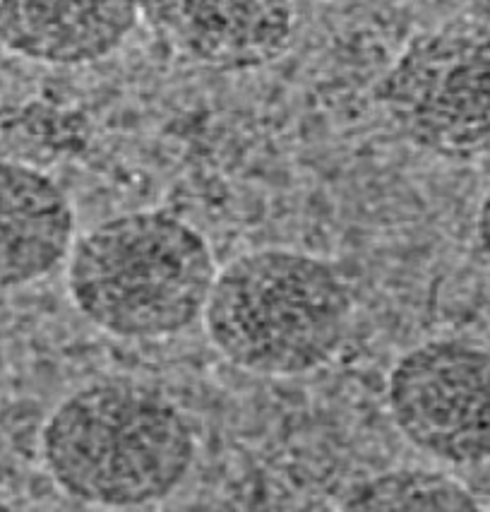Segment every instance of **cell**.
I'll return each instance as SVG.
<instances>
[{
  "label": "cell",
  "instance_id": "cell-1",
  "mask_svg": "<svg viewBox=\"0 0 490 512\" xmlns=\"http://www.w3.org/2000/svg\"><path fill=\"white\" fill-rule=\"evenodd\" d=\"M41 455L70 498L140 508L183 484L195 438L169 397L140 383L106 380L58 404L41 431Z\"/></svg>",
  "mask_w": 490,
  "mask_h": 512
},
{
  "label": "cell",
  "instance_id": "cell-2",
  "mask_svg": "<svg viewBox=\"0 0 490 512\" xmlns=\"http://www.w3.org/2000/svg\"><path fill=\"white\" fill-rule=\"evenodd\" d=\"M217 265L200 231L176 214L130 212L73 243L70 299L99 330L121 339L181 335L205 313Z\"/></svg>",
  "mask_w": 490,
  "mask_h": 512
},
{
  "label": "cell",
  "instance_id": "cell-3",
  "mask_svg": "<svg viewBox=\"0 0 490 512\" xmlns=\"http://www.w3.org/2000/svg\"><path fill=\"white\" fill-rule=\"evenodd\" d=\"M214 349L255 375L294 378L330 363L351 325V294L337 267L267 248L231 260L205 306Z\"/></svg>",
  "mask_w": 490,
  "mask_h": 512
},
{
  "label": "cell",
  "instance_id": "cell-4",
  "mask_svg": "<svg viewBox=\"0 0 490 512\" xmlns=\"http://www.w3.org/2000/svg\"><path fill=\"white\" fill-rule=\"evenodd\" d=\"M375 97L418 150L445 159L490 154V25L457 22L418 34Z\"/></svg>",
  "mask_w": 490,
  "mask_h": 512
},
{
  "label": "cell",
  "instance_id": "cell-5",
  "mask_svg": "<svg viewBox=\"0 0 490 512\" xmlns=\"http://www.w3.org/2000/svg\"><path fill=\"white\" fill-rule=\"evenodd\" d=\"M387 404L404 438L450 464L490 462V347L433 339L394 363Z\"/></svg>",
  "mask_w": 490,
  "mask_h": 512
},
{
  "label": "cell",
  "instance_id": "cell-6",
  "mask_svg": "<svg viewBox=\"0 0 490 512\" xmlns=\"http://www.w3.org/2000/svg\"><path fill=\"white\" fill-rule=\"evenodd\" d=\"M149 20L178 56L221 73L265 68L294 44L298 0H149Z\"/></svg>",
  "mask_w": 490,
  "mask_h": 512
},
{
  "label": "cell",
  "instance_id": "cell-7",
  "mask_svg": "<svg viewBox=\"0 0 490 512\" xmlns=\"http://www.w3.org/2000/svg\"><path fill=\"white\" fill-rule=\"evenodd\" d=\"M142 0H0V44L46 65H87L121 49Z\"/></svg>",
  "mask_w": 490,
  "mask_h": 512
},
{
  "label": "cell",
  "instance_id": "cell-8",
  "mask_svg": "<svg viewBox=\"0 0 490 512\" xmlns=\"http://www.w3.org/2000/svg\"><path fill=\"white\" fill-rule=\"evenodd\" d=\"M75 210L39 169L0 159V289H17L56 270L73 250Z\"/></svg>",
  "mask_w": 490,
  "mask_h": 512
},
{
  "label": "cell",
  "instance_id": "cell-9",
  "mask_svg": "<svg viewBox=\"0 0 490 512\" xmlns=\"http://www.w3.org/2000/svg\"><path fill=\"white\" fill-rule=\"evenodd\" d=\"M344 510L366 512H474L481 508L462 481L433 469H394L361 481L349 491Z\"/></svg>",
  "mask_w": 490,
  "mask_h": 512
},
{
  "label": "cell",
  "instance_id": "cell-10",
  "mask_svg": "<svg viewBox=\"0 0 490 512\" xmlns=\"http://www.w3.org/2000/svg\"><path fill=\"white\" fill-rule=\"evenodd\" d=\"M476 236H478V246H481L483 255H486L488 263H490V190L483 195L481 205H478Z\"/></svg>",
  "mask_w": 490,
  "mask_h": 512
},
{
  "label": "cell",
  "instance_id": "cell-11",
  "mask_svg": "<svg viewBox=\"0 0 490 512\" xmlns=\"http://www.w3.org/2000/svg\"><path fill=\"white\" fill-rule=\"evenodd\" d=\"M0 510H10V505L5 500H0Z\"/></svg>",
  "mask_w": 490,
  "mask_h": 512
}]
</instances>
